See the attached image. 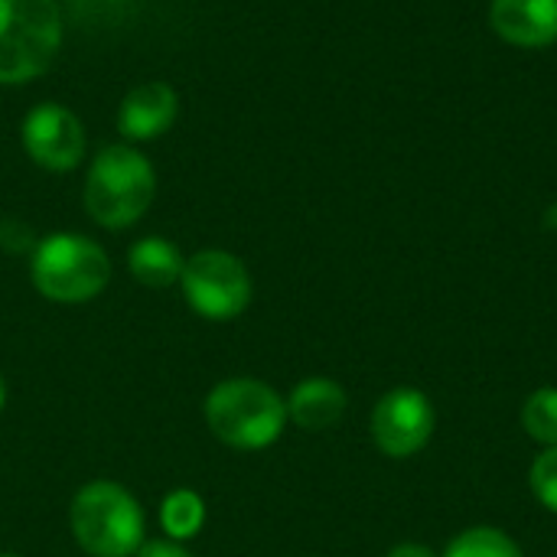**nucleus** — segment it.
<instances>
[{
  "label": "nucleus",
  "mask_w": 557,
  "mask_h": 557,
  "mask_svg": "<svg viewBox=\"0 0 557 557\" xmlns=\"http://www.w3.org/2000/svg\"><path fill=\"white\" fill-rule=\"evenodd\" d=\"M23 147L42 170L52 173L75 170L85 157L82 121L55 101L36 104L23 117Z\"/></svg>",
  "instance_id": "nucleus-8"
},
{
  "label": "nucleus",
  "mask_w": 557,
  "mask_h": 557,
  "mask_svg": "<svg viewBox=\"0 0 557 557\" xmlns=\"http://www.w3.org/2000/svg\"><path fill=\"white\" fill-rule=\"evenodd\" d=\"M62 42L55 0H0V85L39 78Z\"/></svg>",
  "instance_id": "nucleus-5"
},
{
  "label": "nucleus",
  "mask_w": 557,
  "mask_h": 557,
  "mask_svg": "<svg viewBox=\"0 0 557 557\" xmlns=\"http://www.w3.org/2000/svg\"><path fill=\"white\" fill-rule=\"evenodd\" d=\"M346 388L333 379H304L287 398V421L304 431H326L346 414Z\"/></svg>",
  "instance_id": "nucleus-11"
},
{
  "label": "nucleus",
  "mask_w": 557,
  "mask_h": 557,
  "mask_svg": "<svg viewBox=\"0 0 557 557\" xmlns=\"http://www.w3.org/2000/svg\"><path fill=\"white\" fill-rule=\"evenodd\" d=\"M160 525L166 539L173 542H189L202 532L206 525V499L196 490H173L160 503Z\"/></svg>",
  "instance_id": "nucleus-13"
},
{
  "label": "nucleus",
  "mask_w": 557,
  "mask_h": 557,
  "mask_svg": "<svg viewBox=\"0 0 557 557\" xmlns=\"http://www.w3.org/2000/svg\"><path fill=\"white\" fill-rule=\"evenodd\" d=\"M180 284H183L189 307L212 323L242 317L255 294L245 261L219 248H206L186 258Z\"/></svg>",
  "instance_id": "nucleus-6"
},
{
  "label": "nucleus",
  "mask_w": 557,
  "mask_h": 557,
  "mask_svg": "<svg viewBox=\"0 0 557 557\" xmlns=\"http://www.w3.org/2000/svg\"><path fill=\"white\" fill-rule=\"evenodd\" d=\"M441 557H525L522 548L493 525H476L460 532Z\"/></svg>",
  "instance_id": "nucleus-14"
},
{
  "label": "nucleus",
  "mask_w": 557,
  "mask_h": 557,
  "mask_svg": "<svg viewBox=\"0 0 557 557\" xmlns=\"http://www.w3.org/2000/svg\"><path fill=\"white\" fill-rule=\"evenodd\" d=\"M157 196V173L144 153L127 144L104 147L85 180V209L101 228L134 225Z\"/></svg>",
  "instance_id": "nucleus-3"
},
{
  "label": "nucleus",
  "mask_w": 557,
  "mask_h": 557,
  "mask_svg": "<svg viewBox=\"0 0 557 557\" xmlns=\"http://www.w3.org/2000/svg\"><path fill=\"white\" fill-rule=\"evenodd\" d=\"M388 557H437L431 548H424V545H414V542H408V545H395Z\"/></svg>",
  "instance_id": "nucleus-18"
},
{
  "label": "nucleus",
  "mask_w": 557,
  "mask_h": 557,
  "mask_svg": "<svg viewBox=\"0 0 557 557\" xmlns=\"http://www.w3.org/2000/svg\"><path fill=\"white\" fill-rule=\"evenodd\" d=\"M75 545L91 557H134L144 545V509L137 496L114 480L85 483L69 506Z\"/></svg>",
  "instance_id": "nucleus-1"
},
{
  "label": "nucleus",
  "mask_w": 557,
  "mask_h": 557,
  "mask_svg": "<svg viewBox=\"0 0 557 557\" xmlns=\"http://www.w3.org/2000/svg\"><path fill=\"white\" fill-rule=\"evenodd\" d=\"M434 405L418 388H395L372 408V441L392 460L421 454L434 437Z\"/></svg>",
  "instance_id": "nucleus-7"
},
{
  "label": "nucleus",
  "mask_w": 557,
  "mask_h": 557,
  "mask_svg": "<svg viewBox=\"0 0 557 557\" xmlns=\"http://www.w3.org/2000/svg\"><path fill=\"white\" fill-rule=\"evenodd\" d=\"M545 228H557V202L548 209V215H545Z\"/></svg>",
  "instance_id": "nucleus-19"
},
{
  "label": "nucleus",
  "mask_w": 557,
  "mask_h": 557,
  "mask_svg": "<svg viewBox=\"0 0 557 557\" xmlns=\"http://www.w3.org/2000/svg\"><path fill=\"white\" fill-rule=\"evenodd\" d=\"M202 418L225 447L264 450L287 428V401L268 382L225 379L206 395Z\"/></svg>",
  "instance_id": "nucleus-2"
},
{
  "label": "nucleus",
  "mask_w": 557,
  "mask_h": 557,
  "mask_svg": "<svg viewBox=\"0 0 557 557\" xmlns=\"http://www.w3.org/2000/svg\"><path fill=\"white\" fill-rule=\"evenodd\" d=\"M134 557H193L186 552L183 542H173V539H144V545L137 548Z\"/></svg>",
  "instance_id": "nucleus-17"
},
{
  "label": "nucleus",
  "mask_w": 557,
  "mask_h": 557,
  "mask_svg": "<svg viewBox=\"0 0 557 557\" xmlns=\"http://www.w3.org/2000/svg\"><path fill=\"white\" fill-rule=\"evenodd\" d=\"M180 114V98L166 82H144L121 101L117 131L127 140H153L173 127Z\"/></svg>",
  "instance_id": "nucleus-10"
},
{
  "label": "nucleus",
  "mask_w": 557,
  "mask_h": 557,
  "mask_svg": "<svg viewBox=\"0 0 557 557\" xmlns=\"http://www.w3.org/2000/svg\"><path fill=\"white\" fill-rule=\"evenodd\" d=\"M490 23L519 49H545L557 42V0H493Z\"/></svg>",
  "instance_id": "nucleus-9"
},
{
  "label": "nucleus",
  "mask_w": 557,
  "mask_h": 557,
  "mask_svg": "<svg viewBox=\"0 0 557 557\" xmlns=\"http://www.w3.org/2000/svg\"><path fill=\"white\" fill-rule=\"evenodd\" d=\"M183 255L170 238L150 235L134 242V248L127 251V268L131 274L144 284V287H173L183 277Z\"/></svg>",
  "instance_id": "nucleus-12"
},
{
  "label": "nucleus",
  "mask_w": 557,
  "mask_h": 557,
  "mask_svg": "<svg viewBox=\"0 0 557 557\" xmlns=\"http://www.w3.org/2000/svg\"><path fill=\"white\" fill-rule=\"evenodd\" d=\"M529 476H532V493L539 496V503L557 516V447H548L545 454H539Z\"/></svg>",
  "instance_id": "nucleus-16"
},
{
  "label": "nucleus",
  "mask_w": 557,
  "mask_h": 557,
  "mask_svg": "<svg viewBox=\"0 0 557 557\" xmlns=\"http://www.w3.org/2000/svg\"><path fill=\"white\" fill-rule=\"evenodd\" d=\"M29 277L33 287L52 304H88L108 287L111 261L98 242L59 232L33 248Z\"/></svg>",
  "instance_id": "nucleus-4"
},
{
  "label": "nucleus",
  "mask_w": 557,
  "mask_h": 557,
  "mask_svg": "<svg viewBox=\"0 0 557 557\" xmlns=\"http://www.w3.org/2000/svg\"><path fill=\"white\" fill-rule=\"evenodd\" d=\"M0 557H20V555H0Z\"/></svg>",
  "instance_id": "nucleus-21"
},
{
  "label": "nucleus",
  "mask_w": 557,
  "mask_h": 557,
  "mask_svg": "<svg viewBox=\"0 0 557 557\" xmlns=\"http://www.w3.org/2000/svg\"><path fill=\"white\" fill-rule=\"evenodd\" d=\"M3 401H7V385H3V375H0V411H3Z\"/></svg>",
  "instance_id": "nucleus-20"
},
{
  "label": "nucleus",
  "mask_w": 557,
  "mask_h": 557,
  "mask_svg": "<svg viewBox=\"0 0 557 557\" xmlns=\"http://www.w3.org/2000/svg\"><path fill=\"white\" fill-rule=\"evenodd\" d=\"M522 428L532 441L557 447V388H539L522 408Z\"/></svg>",
  "instance_id": "nucleus-15"
}]
</instances>
